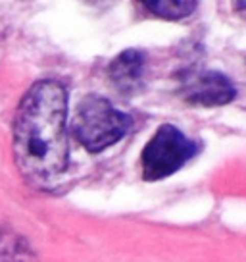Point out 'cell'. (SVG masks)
<instances>
[{
  "label": "cell",
  "instance_id": "cell-1",
  "mask_svg": "<svg viewBox=\"0 0 246 262\" xmlns=\"http://www.w3.org/2000/svg\"><path fill=\"white\" fill-rule=\"evenodd\" d=\"M67 95L44 79L25 93L14 120V156L19 172L37 187H48L67 166Z\"/></svg>",
  "mask_w": 246,
  "mask_h": 262
},
{
  "label": "cell",
  "instance_id": "cell-2",
  "mask_svg": "<svg viewBox=\"0 0 246 262\" xmlns=\"http://www.w3.org/2000/svg\"><path fill=\"white\" fill-rule=\"evenodd\" d=\"M131 127L129 116L112 106L106 98L89 95L79 102L71 131L85 148L90 152H100L115 145Z\"/></svg>",
  "mask_w": 246,
  "mask_h": 262
},
{
  "label": "cell",
  "instance_id": "cell-3",
  "mask_svg": "<svg viewBox=\"0 0 246 262\" xmlns=\"http://www.w3.org/2000/svg\"><path fill=\"white\" fill-rule=\"evenodd\" d=\"M198 152V145L171 123L160 125L140 156L142 178L146 181L164 180L181 170Z\"/></svg>",
  "mask_w": 246,
  "mask_h": 262
},
{
  "label": "cell",
  "instance_id": "cell-4",
  "mask_svg": "<svg viewBox=\"0 0 246 262\" xmlns=\"http://www.w3.org/2000/svg\"><path fill=\"white\" fill-rule=\"evenodd\" d=\"M235 95L237 91L229 77L212 70L190 74L183 83V98L189 100L190 104L222 106L231 102Z\"/></svg>",
  "mask_w": 246,
  "mask_h": 262
},
{
  "label": "cell",
  "instance_id": "cell-5",
  "mask_svg": "<svg viewBox=\"0 0 246 262\" xmlns=\"http://www.w3.org/2000/svg\"><path fill=\"white\" fill-rule=\"evenodd\" d=\"M110 79L119 93L131 95L140 89L142 75H144V54L140 50L129 49L117 54L114 62L108 68Z\"/></svg>",
  "mask_w": 246,
  "mask_h": 262
},
{
  "label": "cell",
  "instance_id": "cell-6",
  "mask_svg": "<svg viewBox=\"0 0 246 262\" xmlns=\"http://www.w3.org/2000/svg\"><path fill=\"white\" fill-rule=\"evenodd\" d=\"M152 14L164 17V19H183V17L190 16L194 8H196V2H189V0H179V2H162V0H154V2H142Z\"/></svg>",
  "mask_w": 246,
  "mask_h": 262
}]
</instances>
